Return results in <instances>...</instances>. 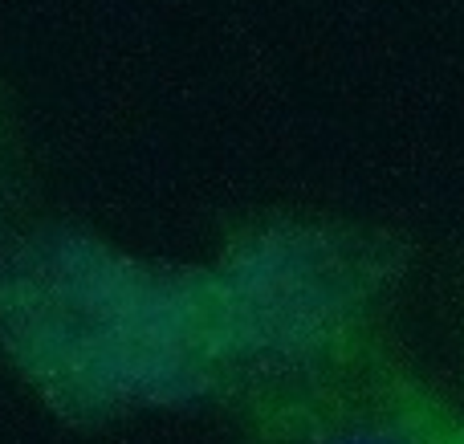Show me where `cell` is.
Listing matches in <instances>:
<instances>
[{"instance_id":"277c9868","label":"cell","mask_w":464,"mask_h":444,"mask_svg":"<svg viewBox=\"0 0 464 444\" xmlns=\"http://www.w3.org/2000/svg\"><path fill=\"white\" fill-rule=\"evenodd\" d=\"M135 274H139V269H135ZM130 290H135V282H130ZM127 306H130V298H127ZM122 334H127V331H122ZM122 375H127V339H122ZM122 388H127V380H122Z\"/></svg>"},{"instance_id":"3957f363","label":"cell","mask_w":464,"mask_h":444,"mask_svg":"<svg viewBox=\"0 0 464 444\" xmlns=\"http://www.w3.org/2000/svg\"><path fill=\"white\" fill-rule=\"evenodd\" d=\"M428 416H432L436 444H464V408H457L436 388H432V400H428Z\"/></svg>"},{"instance_id":"6da1fadb","label":"cell","mask_w":464,"mask_h":444,"mask_svg":"<svg viewBox=\"0 0 464 444\" xmlns=\"http://www.w3.org/2000/svg\"><path fill=\"white\" fill-rule=\"evenodd\" d=\"M375 261L256 228L196 269H147L139 404L212 400L237 444H436L424 383L375 326Z\"/></svg>"},{"instance_id":"7a4b0ae2","label":"cell","mask_w":464,"mask_h":444,"mask_svg":"<svg viewBox=\"0 0 464 444\" xmlns=\"http://www.w3.org/2000/svg\"><path fill=\"white\" fill-rule=\"evenodd\" d=\"M111 245L62 225L37 179L21 106L0 78V363L70 420Z\"/></svg>"}]
</instances>
